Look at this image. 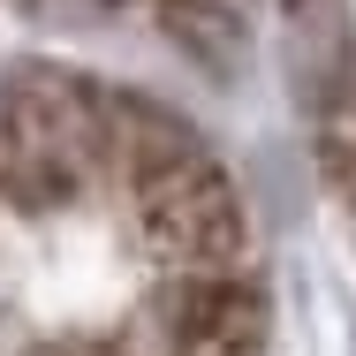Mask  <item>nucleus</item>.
<instances>
[{
	"mask_svg": "<svg viewBox=\"0 0 356 356\" xmlns=\"http://www.w3.org/2000/svg\"><path fill=\"white\" fill-rule=\"evenodd\" d=\"M114 182L129 197L137 243L167 266V288L250 273L243 266V205L190 129H175L152 106H114Z\"/></svg>",
	"mask_w": 356,
	"mask_h": 356,
	"instance_id": "f257e3e1",
	"label": "nucleus"
},
{
	"mask_svg": "<svg viewBox=\"0 0 356 356\" xmlns=\"http://www.w3.org/2000/svg\"><path fill=\"white\" fill-rule=\"evenodd\" d=\"M61 356H114V349H61Z\"/></svg>",
	"mask_w": 356,
	"mask_h": 356,
	"instance_id": "f03ea898",
	"label": "nucleus"
}]
</instances>
